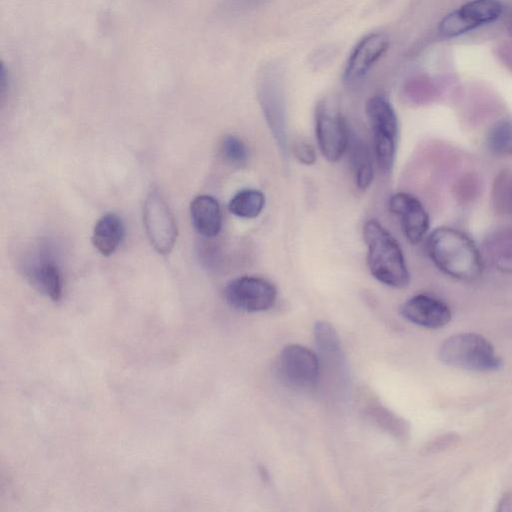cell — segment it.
Here are the masks:
<instances>
[{
	"instance_id": "obj_1",
	"label": "cell",
	"mask_w": 512,
	"mask_h": 512,
	"mask_svg": "<svg viewBox=\"0 0 512 512\" xmlns=\"http://www.w3.org/2000/svg\"><path fill=\"white\" fill-rule=\"evenodd\" d=\"M427 250L433 264L453 279L470 282L482 274L483 261L476 244L458 229H434L428 237Z\"/></svg>"
},
{
	"instance_id": "obj_2",
	"label": "cell",
	"mask_w": 512,
	"mask_h": 512,
	"mask_svg": "<svg viewBox=\"0 0 512 512\" xmlns=\"http://www.w3.org/2000/svg\"><path fill=\"white\" fill-rule=\"evenodd\" d=\"M363 237L368 248L367 265L371 275L389 287H407L410 274L394 236L378 221L369 220L363 227Z\"/></svg>"
},
{
	"instance_id": "obj_3",
	"label": "cell",
	"mask_w": 512,
	"mask_h": 512,
	"mask_svg": "<svg viewBox=\"0 0 512 512\" xmlns=\"http://www.w3.org/2000/svg\"><path fill=\"white\" fill-rule=\"evenodd\" d=\"M438 354L444 364L470 371H495L502 365L491 343L476 333L451 335L442 342Z\"/></svg>"
},
{
	"instance_id": "obj_4",
	"label": "cell",
	"mask_w": 512,
	"mask_h": 512,
	"mask_svg": "<svg viewBox=\"0 0 512 512\" xmlns=\"http://www.w3.org/2000/svg\"><path fill=\"white\" fill-rule=\"evenodd\" d=\"M366 115L373 133L374 155L379 169L389 173L394 165L399 124L396 112L383 95L371 97Z\"/></svg>"
},
{
	"instance_id": "obj_5",
	"label": "cell",
	"mask_w": 512,
	"mask_h": 512,
	"mask_svg": "<svg viewBox=\"0 0 512 512\" xmlns=\"http://www.w3.org/2000/svg\"><path fill=\"white\" fill-rule=\"evenodd\" d=\"M315 134L322 155L329 162H337L347 150L349 130L338 105L323 100L315 112Z\"/></svg>"
},
{
	"instance_id": "obj_6",
	"label": "cell",
	"mask_w": 512,
	"mask_h": 512,
	"mask_svg": "<svg viewBox=\"0 0 512 512\" xmlns=\"http://www.w3.org/2000/svg\"><path fill=\"white\" fill-rule=\"evenodd\" d=\"M224 297L227 303L237 310L260 312L274 306L277 290L264 278L241 276L227 283L224 288Z\"/></svg>"
},
{
	"instance_id": "obj_7",
	"label": "cell",
	"mask_w": 512,
	"mask_h": 512,
	"mask_svg": "<svg viewBox=\"0 0 512 512\" xmlns=\"http://www.w3.org/2000/svg\"><path fill=\"white\" fill-rule=\"evenodd\" d=\"M278 370L283 380L291 387L310 390L319 381L320 362L311 349L291 344L281 351L278 358Z\"/></svg>"
},
{
	"instance_id": "obj_8",
	"label": "cell",
	"mask_w": 512,
	"mask_h": 512,
	"mask_svg": "<svg viewBox=\"0 0 512 512\" xmlns=\"http://www.w3.org/2000/svg\"><path fill=\"white\" fill-rule=\"evenodd\" d=\"M259 101L282 154L287 157L285 108L278 70L269 65L262 73L258 85Z\"/></svg>"
},
{
	"instance_id": "obj_9",
	"label": "cell",
	"mask_w": 512,
	"mask_h": 512,
	"mask_svg": "<svg viewBox=\"0 0 512 512\" xmlns=\"http://www.w3.org/2000/svg\"><path fill=\"white\" fill-rule=\"evenodd\" d=\"M143 222L154 249L160 254L169 253L176 241L177 227L169 206L155 191L145 199Z\"/></svg>"
},
{
	"instance_id": "obj_10",
	"label": "cell",
	"mask_w": 512,
	"mask_h": 512,
	"mask_svg": "<svg viewBox=\"0 0 512 512\" xmlns=\"http://www.w3.org/2000/svg\"><path fill=\"white\" fill-rule=\"evenodd\" d=\"M501 12L502 6L497 0H472L445 16L439 24V32L445 37L458 36L496 20Z\"/></svg>"
},
{
	"instance_id": "obj_11",
	"label": "cell",
	"mask_w": 512,
	"mask_h": 512,
	"mask_svg": "<svg viewBox=\"0 0 512 512\" xmlns=\"http://www.w3.org/2000/svg\"><path fill=\"white\" fill-rule=\"evenodd\" d=\"M389 210L400 219L406 239L417 244L423 240L430 227L429 214L414 195L398 192L389 198Z\"/></svg>"
},
{
	"instance_id": "obj_12",
	"label": "cell",
	"mask_w": 512,
	"mask_h": 512,
	"mask_svg": "<svg viewBox=\"0 0 512 512\" xmlns=\"http://www.w3.org/2000/svg\"><path fill=\"white\" fill-rule=\"evenodd\" d=\"M400 314L407 321L421 327L437 329L451 320V310L442 300L427 294H417L400 307Z\"/></svg>"
},
{
	"instance_id": "obj_13",
	"label": "cell",
	"mask_w": 512,
	"mask_h": 512,
	"mask_svg": "<svg viewBox=\"0 0 512 512\" xmlns=\"http://www.w3.org/2000/svg\"><path fill=\"white\" fill-rule=\"evenodd\" d=\"M388 46L389 39L383 32L370 33L360 40L347 61L344 72L346 83L353 85L361 81Z\"/></svg>"
},
{
	"instance_id": "obj_14",
	"label": "cell",
	"mask_w": 512,
	"mask_h": 512,
	"mask_svg": "<svg viewBox=\"0 0 512 512\" xmlns=\"http://www.w3.org/2000/svg\"><path fill=\"white\" fill-rule=\"evenodd\" d=\"M191 221L195 230L203 237L218 235L222 226L218 201L210 195H199L190 204Z\"/></svg>"
},
{
	"instance_id": "obj_15",
	"label": "cell",
	"mask_w": 512,
	"mask_h": 512,
	"mask_svg": "<svg viewBox=\"0 0 512 512\" xmlns=\"http://www.w3.org/2000/svg\"><path fill=\"white\" fill-rule=\"evenodd\" d=\"M124 235L121 218L114 213L103 215L95 224L92 243L103 256H110L118 248Z\"/></svg>"
},
{
	"instance_id": "obj_16",
	"label": "cell",
	"mask_w": 512,
	"mask_h": 512,
	"mask_svg": "<svg viewBox=\"0 0 512 512\" xmlns=\"http://www.w3.org/2000/svg\"><path fill=\"white\" fill-rule=\"evenodd\" d=\"M347 149L356 185L365 190L371 185L374 175L369 148L362 139L349 134Z\"/></svg>"
},
{
	"instance_id": "obj_17",
	"label": "cell",
	"mask_w": 512,
	"mask_h": 512,
	"mask_svg": "<svg viewBox=\"0 0 512 512\" xmlns=\"http://www.w3.org/2000/svg\"><path fill=\"white\" fill-rule=\"evenodd\" d=\"M28 278L32 285L53 301L62 296V281L58 267L51 261H41L30 267Z\"/></svg>"
},
{
	"instance_id": "obj_18",
	"label": "cell",
	"mask_w": 512,
	"mask_h": 512,
	"mask_svg": "<svg viewBox=\"0 0 512 512\" xmlns=\"http://www.w3.org/2000/svg\"><path fill=\"white\" fill-rule=\"evenodd\" d=\"M491 263L503 272L512 273V228L494 231L485 244Z\"/></svg>"
},
{
	"instance_id": "obj_19",
	"label": "cell",
	"mask_w": 512,
	"mask_h": 512,
	"mask_svg": "<svg viewBox=\"0 0 512 512\" xmlns=\"http://www.w3.org/2000/svg\"><path fill=\"white\" fill-rule=\"evenodd\" d=\"M265 205V195L257 189H243L229 201V211L240 218L253 219L260 215Z\"/></svg>"
},
{
	"instance_id": "obj_20",
	"label": "cell",
	"mask_w": 512,
	"mask_h": 512,
	"mask_svg": "<svg viewBox=\"0 0 512 512\" xmlns=\"http://www.w3.org/2000/svg\"><path fill=\"white\" fill-rule=\"evenodd\" d=\"M486 144L496 154L512 149V118H502L489 129Z\"/></svg>"
},
{
	"instance_id": "obj_21",
	"label": "cell",
	"mask_w": 512,
	"mask_h": 512,
	"mask_svg": "<svg viewBox=\"0 0 512 512\" xmlns=\"http://www.w3.org/2000/svg\"><path fill=\"white\" fill-rule=\"evenodd\" d=\"M221 154L224 159L236 166L246 163L248 149L245 143L234 135H226L221 142Z\"/></svg>"
},
{
	"instance_id": "obj_22",
	"label": "cell",
	"mask_w": 512,
	"mask_h": 512,
	"mask_svg": "<svg viewBox=\"0 0 512 512\" xmlns=\"http://www.w3.org/2000/svg\"><path fill=\"white\" fill-rule=\"evenodd\" d=\"M495 189L498 204L512 213V174H506L498 180Z\"/></svg>"
},
{
	"instance_id": "obj_23",
	"label": "cell",
	"mask_w": 512,
	"mask_h": 512,
	"mask_svg": "<svg viewBox=\"0 0 512 512\" xmlns=\"http://www.w3.org/2000/svg\"><path fill=\"white\" fill-rule=\"evenodd\" d=\"M293 154L295 158L304 165H313L316 161V152L314 147L305 140H297L293 145Z\"/></svg>"
}]
</instances>
